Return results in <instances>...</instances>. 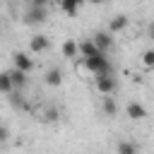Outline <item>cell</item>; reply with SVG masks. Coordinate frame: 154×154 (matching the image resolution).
<instances>
[{"instance_id":"6da1fadb","label":"cell","mask_w":154,"mask_h":154,"mask_svg":"<svg viewBox=\"0 0 154 154\" xmlns=\"http://www.w3.org/2000/svg\"><path fill=\"white\" fill-rule=\"evenodd\" d=\"M84 67H87L94 77H96V75H111V72H113V65H111V60L106 58V53L84 58Z\"/></svg>"},{"instance_id":"7a4b0ae2","label":"cell","mask_w":154,"mask_h":154,"mask_svg":"<svg viewBox=\"0 0 154 154\" xmlns=\"http://www.w3.org/2000/svg\"><path fill=\"white\" fill-rule=\"evenodd\" d=\"M46 19H48V10L41 7V5H29L26 12H24V17H22V22L26 26H41Z\"/></svg>"},{"instance_id":"3957f363","label":"cell","mask_w":154,"mask_h":154,"mask_svg":"<svg viewBox=\"0 0 154 154\" xmlns=\"http://www.w3.org/2000/svg\"><path fill=\"white\" fill-rule=\"evenodd\" d=\"M118 89V79L116 75H96V91L99 94H113Z\"/></svg>"},{"instance_id":"277c9868","label":"cell","mask_w":154,"mask_h":154,"mask_svg":"<svg viewBox=\"0 0 154 154\" xmlns=\"http://www.w3.org/2000/svg\"><path fill=\"white\" fill-rule=\"evenodd\" d=\"M91 41L96 43V48H99L101 53H108V51L113 48V43H116V41H113V34H111V31H96V34L91 36Z\"/></svg>"},{"instance_id":"5b68a950","label":"cell","mask_w":154,"mask_h":154,"mask_svg":"<svg viewBox=\"0 0 154 154\" xmlns=\"http://www.w3.org/2000/svg\"><path fill=\"white\" fill-rule=\"evenodd\" d=\"M48 48H51V38L46 34H34L29 38V51L31 53H46Z\"/></svg>"},{"instance_id":"8992f818","label":"cell","mask_w":154,"mask_h":154,"mask_svg":"<svg viewBox=\"0 0 154 154\" xmlns=\"http://www.w3.org/2000/svg\"><path fill=\"white\" fill-rule=\"evenodd\" d=\"M12 63H14V67H17V70H22V72H26V75L34 70V60H31L26 53H22V51L12 53Z\"/></svg>"},{"instance_id":"52a82bcc","label":"cell","mask_w":154,"mask_h":154,"mask_svg":"<svg viewBox=\"0 0 154 154\" xmlns=\"http://www.w3.org/2000/svg\"><path fill=\"white\" fill-rule=\"evenodd\" d=\"M125 113H128V118L130 120H144L149 113H147V108L142 106V103H137V101H130L128 106H125Z\"/></svg>"},{"instance_id":"ba28073f","label":"cell","mask_w":154,"mask_h":154,"mask_svg":"<svg viewBox=\"0 0 154 154\" xmlns=\"http://www.w3.org/2000/svg\"><path fill=\"white\" fill-rule=\"evenodd\" d=\"M77 53H79L82 58H91V55H99L101 51L96 48V43H94L91 38H84V41L77 43Z\"/></svg>"},{"instance_id":"9c48e42d","label":"cell","mask_w":154,"mask_h":154,"mask_svg":"<svg viewBox=\"0 0 154 154\" xmlns=\"http://www.w3.org/2000/svg\"><path fill=\"white\" fill-rule=\"evenodd\" d=\"M7 72H10L12 87H14L17 91H22V89L29 84V77H26V72H22V70H17V67H12V70H7Z\"/></svg>"},{"instance_id":"30bf717a","label":"cell","mask_w":154,"mask_h":154,"mask_svg":"<svg viewBox=\"0 0 154 154\" xmlns=\"http://www.w3.org/2000/svg\"><path fill=\"white\" fill-rule=\"evenodd\" d=\"M43 79H46L48 87H60L63 84V70L60 67H48L46 75H43Z\"/></svg>"},{"instance_id":"8fae6325","label":"cell","mask_w":154,"mask_h":154,"mask_svg":"<svg viewBox=\"0 0 154 154\" xmlns=\"http://www.w3.org/2000/svg\"><path fill=\"white\" fill-rule=\"evenodd\" d=\"M128 22H130L128 14H116V17L108 22V31H111V34H120V31L128 26Z\"/></svg>"},{"instance_id":"7c38bea8","label":"cell","mask_w":154,"mask_h":154,"mask_svg":"<svg viewBox=\"0 0 154 154\" xmlns=\"http://www.w3.org/2000/svg\"><path fill=\"white\" fill-rule=\"evenodd\" d=\"M101 108H103V113L108 116V118H113V116H118V101L111 96V94H103V101H101Z\"/></svg>"},{"instance_id":"4fadbf2b","label":"cell","mask_w":154,"mask_h":154,"mask_svg":"<svg viewBox=\"0 0 154 154\" xmlns=\"http://www.w3.org/2000/svg\"><path fill=\"white\" fill-rule=\"evenodd\" d=\"M116 152H118V154H140V147H137V142H132V140H120V142L116 144Z\"/></svg>"},{"instance_id":"5bb4252c","label":"cell","mask_w":154,"mask_h":154,"mask_svg":"<svg viewBox=\"0 0 154 154\" xmlns=\"http://www.w3.org/2000/svg\"><path fill=\"white\" fill-rule=\"evenodd\" d=\"M82 2H84V0H60V10H63L67 17H75Z\"/></svg>"},{"instance_id":"9a60e30c","label":"cell","mask_w":154,"mask_h":154,"mask_svg":"<svg viewBox=\"0 0 154 154\" xmlns=\"http://www.w3.org/2000/svg\"><path fill=\"white\" fill-rule=\"evenodd\" d=\"M60 51H63L65 58H77V41L75 38H65L63 46H60Z\"/></svg>"},{"instance_id":"2e32d148","label":"cell","mask_w":154,"mask_h":154,"mask_svg":"<svg viewBox=\"0 0 154 154\" xmlns=\"http://www.w3.org/2000/svg\"><path fill=\"white\" fill-rule=\"evenodd\" d=\"M7 101H10V106L14 108V111H19V108H26V103H24V96H22V91H10L7 94Z\"/></svg>"},{"instance_id":"e0dca14e","label":"cell","mask_w":154,"mask_h":154,"mask_svg":"<svg viewBox=\"0 0 154 154\" xmlns=\"http://www.w3.org/2000/svg\"><path fill=\"white\" fill-rule=\"evenodd\" d=\"M10 91H14L12 79H10V72H0V94H10Z\"/></svg>"},{"instance_id":"ac0fdd59","label":"cell","mask_w":154,"mask_h":154,"mask_svg":"<svg viewBox=\"0 0 154 154\" xmlns=\"http://www.w3.org/2000/svg\"><path fill=\"white\" fill-rule=\"evenodd\" d=\"M142 65H144L147 70H152V67H154V48H149V51H144V53H142Z\"/></svg>"},{"instance_id":"d6986e66","label":"cell","mask_w":154,"mask_h":154,"mask_svg":"<svg viewBox=\"0 0 154 154\" xmlns=\"http://www.w3.org/2000/svg\"><path fill=\"white\" fill-rule=\"evenodd\" d=\"M43 118H46L48 123H55V120L60 118V111H58L55 106H48V108H46V113H43Z\"/></svg>"},{"instance_id":"ffe728a7","label":"cell","mask_w":154,"mask_h":154,"mask_svg":"<svg viewBox=\"0 0 154 154\" xmlns=\"http://www.w3.org/2000/svg\"><path fill=\"white\" fill-rule=\"evenodd\" d=\"M7 140H10V128L5 123H0V144H5Z\"/></svg>"},{"instance_id":"44dd1931","label":"cell","mask_w":154,"mask_h":154,"mask_svg":"<svg viewBox=\"0 0 154 154\" xmlns=\"http://www.w3.org/2000/svg\"><path fill=\"white\" fill-rule=\"evenodd\" d=\"M51 0H29V5H41V7H46Z\"/></svg>"},{"instance_id":"7402d4cb","label":"cell","mask_w":154,"mask_h":154,"mask_svg":"<svg viewBox=\"0 0 154 154\" xmlns=\"http://www.w3.org/2000/svg\"><path fill=\"white\" fill-rule=\"evenodd\" d=\"M149 36H152V38H154V22H152V24H149Z\"/></svg>"},{"instance_id":"603a6c76","label":"cell","mask_w":154,"mask_h":154,"mask_svg":"<svg viewBox=\"0 0 154 154\" xmlns=\"http://www.w3.org/2000/svg\"><path fill=\"white\" fill-rule=\"evenodd\" d=\"M84 2H91V5H99V2H106V0H84Z\"/></svg>"}]
</instances>
